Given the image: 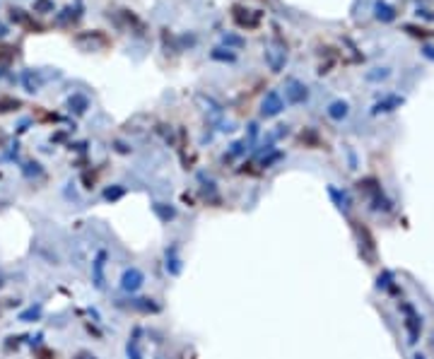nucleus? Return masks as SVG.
Returning <instances> with one entry per match:
<instances>
[{"label":"nucleus","mask_w":434,"mask_h":359,"mask_svg":"<svg viewBox=\"0 0 434 359\" xmlns=\"http://www.w3.org/2000/svg\"><path fill=\"white\" fill-rule=\"evenodd\" d=\"M266 60H268V65H271L272 73H280V70L285 68V60H287V51H285V46H282L280 41L268 44V46H266Z\"/></svg>","instance_id":"f257e3e1"},{"label":"nucleus","mask_w":434,"mask_h":359,"mask_svg":"<svg viewBox=\"0 0 434 359\" xmlns=\"http://www.w3.org/2000/svg\"><path fill=\"white\" fill-rule=\"evenodd\" d=\"M285 94H287V99L292 101V104H302L304 99L309 96L307 87L302 85V82H297V80H289L287 87H285Z\"/></svg>","instance_id":"f03ea898"},{"label":"nucleus","mask_w":434,"mask_h":359,"mask_svg":"<svg viewBox=\"0 0 434 359\" xmlns=\"http://www.w3.org/2000/svg\"><path fill=\"white\" fill-rule=\"evenodd\" d=\"M282 111V99L277 92H268V96L263 99V116H277Z\"/></svg>","instance_id":"7ed1b4c3"},{"label":"nucleus","mask_w":434,"mask_h":359,"mask_svg":"<svg viewBox=\"0 0 434 359\" xmlns=\"http://www.w3.org/2000/svg\"><path fill=\"white\" fill-rule=\"evenodd\" d=\"M377 17L381 22H393L396 19V10L391 5H386V2H377Z\"/></svg>","instance_id":"20e7f679"},{"label":"nucleus","mask_w":434,"mask_h":359,"mask_svg":"<svg viewBox=\"0 0 434 359\" xmlns=\"http://www.w3.org/2000/svg\"><path fill=\"white\" fill-rule=\"evenodd\" d=\"M222 44L232 51V48H241V46H244V39L236 37V34H227V32H224V34H222Z\"/></svg>","instance_id":"39448f33"},{"label":"nucleus","mask_w":434,"mask_h":359,"mask_svg":"<svg viewBox=\"0 0 434 359\" xmlns=\"http://www.w3.org/2000/svg\"><path fill=\"white\" fill-rule=\"evenodd\" d=\"M210 56L215 58V60H227V63H234V60H236V56L229 51V48H227V51H224V48H213V53H210Z\"/></svg>","instance_id":"423d86ee"},{"label":"nucleus","mask_w":434,"mask_h":359,"mask_svg":"<svg viewBox=\"0 0 434 359\" xmlns=\"http://www.w3.org/2000/svg\"><path fill=\"white\" fill-rule=\"evenodd\" d=\"M345 114H347V104H343V101H335V104L330 106V116H333V118H343Z\"/></svg>","instance_id":"0eeeda50"},{"label":"nucleus","mask_w":434,"mask_h":359,"mask_svg":"<svg viewBox=\"0 0 434 359\" xmlns=\"http://www.w3.org/2000/svg\"><path fill=\"white\" fill-rule=\"evenodd\" d=\"M36 7H39V10H51V12H54V2H49V0H39Z\"/></svg>","instance_id":"6e6552de"},{"label":"nucleus","mask_w":434,"mask_h":359,"mask_svg":"<svg viewBox=\"0 0 434 359\" xmlns=\"http://www.w3.org/2000/svg\"><path fill=\"white\" fill-rule=\"evenodd\" d=\"M5 34H7V27H5V24H2V22H0V39L5 37Z\"/></svg>","instance_id":"1a4fd4ad"}]
</instances>
